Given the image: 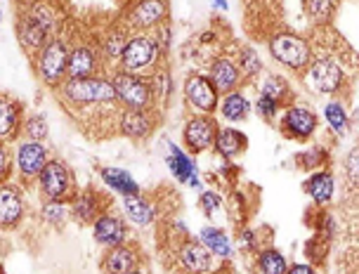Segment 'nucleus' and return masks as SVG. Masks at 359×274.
Here are the masks:
<instances>
[{"label": "nucleus", "instance_id": "f257e3e1", "mask_svg": "<svg viewBox=\"0 0 359 274\" xmlns=\"http://www.w3.org/2000/svg\"><path fill=\"white\" fill-rule=\"evenodd\" d=\"M60 93H62L64 104L76 107V109L118 104L111 81L102 78V76H88V78H64V83L60 85Z\"/></svg>", "mask_w": 359, "mask_h": 274}, {"label": "nucleus", "instance_id": "f03ea898", "mask_svg": "<svg viewBox=\"0 0 359 274\" xmlns=\"http://www.w3.org/2000/svg\"><path fill=\"white\" fill-rule=\"evenodd\" d=\"M109 81H111V85H114L116 100L126 109H147L154 102L151 78H142L140 74L116 71Z\"/></svg>", "mask_w": 359, "mask_h": 274}, {"label": "nucleus", "instance_id": "7ed1b4c3", "mask_svg": "<svg viewBox=\"0 0 359 274\" xmlns=\"http://www.w3.org/2000/svg\"><path fill=\"white\" fill-rule=\"evenodd\" d=\"M53 29H55L53 17L43 8L31 10L29 15H24L22 22L17 24V34L22 38V46L29 55L41 53V50L48 46V41H53Z\"/></svg>", "mask_w": 359, "mask_h": 274}, {"label": "nucleus", "instance_id": "20e7f679", "mask_svg": "<svg viewBox=\"0 0 359 274\" xmlns=\"http://www.w3.org/2000/svg\"><path fill=\"white\" fill-rule=\"evenodd\" d=\"M269 53H272L274 60L288 69H293V71H305L312 62L310 43L296 34H279L277 38H272Z\"/></svg>", "mask_w": 359, "mask_h": 274}, {"label": "nucleus", "instance_id": "39448f33", "mask_svg": "<svg viewBox=\"0 0 359 274\" xmlns=\"http://www.w3.org/2000/svg\"><path fill=\"white\" fill-rule=\"evenodd\" d=\"M161 48H158L156 38L151 36H130L121 53V67L128 74H142L149 67L156 64Z\"/></svg>", "mask_w": 359, "mask_h": 274}, {"label": "nucleus", "instance_id": "423d86ee", "mask_svg": "<svg viewBox=\"0 0 359 274\" xmlns=\"http://www.w3.org/2000/svg\"><path fill=\"white\" fill-rule=\"evenodd\" d=\"M38 184H41V192L45 194L48 201H67L76 196L72 170L62 161H57V158H50V161L43 165L41 175H38Z\"/></svg>", "mask_w": 359, "mask_h": 274}, {"label": "nucleus", "instance_id": "0eeeda50", "mask_svg": "<svg viewBox=\"0 0 359 274\" xmlns=\"http://www.w3.org/2000/svg\"><path fill=\"white\" fill-rule=\"evenodd\" d=\"M67 60H69V50L64 46V41L60 38H53L48 41L41 53H38L36 62H38V76L45 85H62L64 78H67Z\"/></svg>", "mask_w": 359, "mask_h": 274}, {"label": "nucleus", "instance_id": "6e6552de", "mask_svg": "<svg viewBox=\"0 0 359 274\" xmlns=\"http://www.w3.org/2000/svg\"><path fill=\"white\" fill-rule=\"evenodd\" d=\"M310 81L317 93L333 95L343 88L345 83V71L331 57H319V60L310 62Z\"/></svg>", "mask_w": 359, "mask_h": 274}, {"label": "nucleus", "instance_id": "1a4fd4ad", "mask_svg": "<svg viewBox=\"0 0 359 274\" xmlns=\"http://www.w3.org/2000/svg\"><path fill=\"white\" fill-rule=\"evenodd\" d=\"M217 123L215 118L210 116H194L184 123V130H182V137H184V144L189 146L191 154H201L213 146L215 142V135H217Z\"/></svg>", "mask_w": 359, "mask_h": 274}, {"label": "nucleus", "instance_id": "9d476101", "mask_svg": "<svg viewBox=\"0 0 359 274\" xmlns=\"http://www.w3.org/2000/svg\"><path fill=\"white\" fill-rule=\"evenodd\" d=\"M184 97L194 109L203 111V114H213L220 104V97H217L215 85L208 81V76H191L184 83Z\"/></svg>", "mask_w": 359, "mask_h": 274}, {"label": "nucleus", "instance_id": "9b49d317", "mask_svg": "<svg viewBox=\"0 0 359 274\" xmlns=\"http://www.w3.org/2000/svg\"><path fill=\"white\" fill-rule=\"evenodd\" d=\"M279 128L288 139H310L317 130V116L305 107H288Z\"/></svg>", "mask_w": 359, "mask_h": 274}, {"label": "nucleus", "instance_id": "f8f14e48", "mask_svg": "<svg viewBox=\"0 0 359 274\" xmlns=\"http://www.w3.org/2000/svg\"><path fill=\"white\" fill-rule=\"evenodd\" d=\"M180 265L187 274H208L213 270V253L208 251L201 241L184 239L177 251Z\"/></svg>", "mask_w": 359, "mask_h": 274}, {"label": "nucleus", "instance_id": "ddd939ff", "mask_svg": "<svg viewBox=\"0 0 359 274\" xmlns=\"http://www.w3.org/2000/svg\"><path fill=\"white\" fill-rule=\"evenodd\" d=\"M93 237L97 244L107 248L121 246L128 237V227H126V222L121 220V215H116L114 210H104V213L93 222Z\"/></svg>", "mask_w": 359, "mask_h": 274}, {"label": "nucleus", "instance_id": "4468645a", "mask_svg": "<svg viewBox=\"0 0 359 274\" xmlns=\"http://www.w3.org/2000/svg\"><path fill=\"white\" fill-rule=\"evenodd\" d=\"M17 168L22 173L24 180H34V177L41 175L43 165L50 161L48 158V149L41 142H34V139H27L17 146Z\"/></svg>", "mask_w": 359, "mask_h": 274}, {"label": "nucleus", "instance_id": "2eb2a0df", "mask_svg": "<svg viewBox=\"0 0 359 274\" xmlns=\"http://www.w3.org/2000/svg\"><path fill=\"white\" fill-rule=\"evenodd\" d=\"M140 267L137 251L126 244L111 246L100 260V270L102 274H133Z\"/></svg>", "mask_w": 359, "mask_h": 274}, {"label": "nucleus", "instance_id": "dca6fc26", "mask_svg": "<svg viewBox=\"0 0 359 274\" xmlns=\"http://www.w3.org/2000/svg\"><path fill=\"white\" fill-rule=\"evenodd\" d=\"M104 210H107V201L97 189H88V192H81V194L76 192V196L72 199V215L81 225L95 222Z\"/></svg>", "mask_w": 359, "mask_h": 274}, {"label": "nucleus", "instance_id": "f3484780", "mask_svg": "<svg viewBox=\"0 0 359 274\" xmlns=\"http://www.w3.org/2000/svg\"><path fill=\"white\" fill-rule=\"evenodd\" d=\"M24 218L22 192L12 184H0V227L12 229Z\"/></svg>", "mask_w": 359, "mask_h": 274}, {"label": "nucleus", "instance_id": "a211bd4d", "mask_svg": "<svg viewBox=\"0 0 359 274\" xmlns=\"http://www.w3.org/2000/svg\"><path fill=\"white\" fill-rule=\"evenodd\" d=\"M154 130V123H151V116L147 114L144 109H123L121 111V118H118V132L128 139H140L149 137Z\"/></svg>", "mask_w": 359, "mask_h": 274}, {"label": "nucleus", "instance_id": "6ab92c4d", "mask_svg": "<svg viewBox=\"0 0 359 274\" xmlns=\"http://www.w3.org/2000/svg\"><path fill=\"white\" fill-rule=\"evenodd\" d=\"M97 71H100V60L93 48L79 46L69 53L67 78H88V76H97Z\"/></svg>", "mask_w": 359, "mask_h": 274}, {"label": "nucleus", "instance_id": "aec40b11", "mask_svg": "<svg viewBox=\"0 0 359 274\" xmlns=\"http://www.w3.org/2000/svg\"><path fill=\"white\" fill-rule=\"evenodd\" d=\"M165 19V3L163 0H140L130 12V27L135 29H154Z\"/></svg>", "mask_w": 359, "mask_h": 274}, {"label": "nucleus", "instance_id": "412c9836", "mask_svg": "<svg viewBox=\"0 0 359 274\" xmlns=\"http://www.w3.org/2000/svg\"><path fill=\"white\" fill-rule=\"evenodd\" d=\"M210 83L215 85L217 93H232L239 88L241 83V71L239 67L234 64L232 60H227V57H220V60L213 62V67H210Z\"/></svg>", "mask_w": 359, "mask_h": 274}, {"label": "nucleus", "instance_id": "4be33fe9", "mask_svg": "<svg viewBox=\"0 0 359 274\" xmlns=\"http://www.w3.org/2000/svg\"><path fill=\"white\" fill-rule=\"evenodd\" d=\"M22 128V102L0 97V142L12 139Z\"/></svg>", "mask_w": 359, "mask_h": 274}, {"label": "nucleus", "instance_id": "5701e85b", "mask_svg": "<svg viewBox=\"0 0 359 274\" xmlns=\"http://www.w3.org/2000/svg\"><path fill=\"white\" fill-rule=\"evenodd\" d=\"M165 149H168V154H165V165L170 168V173L177 177L180 182H189L194 180V177L198 175L196 173V165L194 161L184 154L182 149H180L177 144H165Z\"/></svg>", "mask_w": 359, "mask_h": 274}, {"label": "nucleus", "instance_id": "b1692460", "mask_svg": "<svg viewBox=\"0 0 359 274\" xmlns=\"http://www.w3.org/2000/svg\"><path fill=\"white\" fill-rule=\"evenodd\" d=\"M215 151L220 156L224 158H234V156H239L246 151V146H248V139L243 132L239 130H234V128H222V130H217V135H215Z\"/></svg>", "mask_w": 359, "mask_h": 274}, {"label": "nucleus", "instance_id": "393cba45", "mask_svg": "<svg viewBox=\"0 0 359 274\" xmlns=\"http://www.w3.org/2000/svg\"><path fill=\"white\" fill-rule=\"evenodd\" d=\"M305 192L312 196L314 203L324 206L333 199V192H336V180L329 170H317L314 175H310V180L305 182Z\"/></svg>", "mask_w": 359, "mask_h": 274}, {"label": "nucleus", "instance_id": "a878e982", "mask_svg": "<svg viewBox=\"0 0 359 274\" xmlns=\"http://www.w3.org/2000/svg\"><path fill=\"white\" fill-rule=\"evenodd\" d=\"M102 180H104L109 187L114 189L121 196H135L140 194V184L135 182V177L123 168H114V165H107V168L100 170Z\"/></svg>", "mask_w": 359, "mask_h": 274}, {"label": "nucleus", "instance_id": "bb28decb", "mask_svg": "<svg viewBox=\"0 0 359 274\" xmlns=\"http://www.w3.org/2000/svg\"><path fill=\"white\" fill-rule=\"evenodd\" d=\"M220 114H222V118L232 121V123H241V121H246L248 114H251V102L246 100V95L232 90L220 100Z\"/></svg>", "mask_w": 359, "mask_h": 274}, {"label": "nucleus", "instance_id": "cd10ccee", "mask_svg": "<svg viewBox=\"0 0 359 274\" xmlns=\"http://www.w3.org/2000/svg\"><path fill=\"white\" fill-rule=\"evenodd\" d=\"M198 241L217 258H232V253H234L232 241H229L227 234L217 227H203L201 234H198Z\"/></svg>", "mask_w": 359, "mask_h": 274}, {"label": "nucleus", "instance_id": "c85d7f7f", "mask_svg": "<svg viewBox=\"0 0 359 274\" xmlns=\"http://www.w3.org/2000/svg\"><path fill=\"white\" fill-rule=\"evenodd\" d=\"M123 210H126L128 218L140 227L149 225V222L154 220V215H156L154 213V206L144 199L142 192L135 194V196H123Z\"/></svg>", "mask_w": 359, "mask_h": 274}, {"label": "nucleus", "instance_id": "c756f323", "mask_svg": "<svg viewBox=\"0 0 359 274\" xmlns=\"http://www.w3.org/2000/svg\"><path fill=\"white\" fill-rule=\"evenodd\" d=\"M255 267H258L260 274H286L288 260L281 256L277 248H265L255 258Z\"/></svg>", "mask_w": 359, "mask_h": 274}, {"label": "nucleus", "instance_id": "7c9ffc66", "mask_svg": "<svg viewBox=\"0 0 359 274\" xmlns=\"http://www.w3.org/2000/svg\"><path fill=\"white\" fill-rule=\"evenodd\" d=\"M324 118L336 135H345V130H348V125H350V116H348V111H345L343 102H338V100L329 102V104L324 107Z\"/></svg>", "mask_w": 359, "mask_h": 274}, {"label": "nucleus", "instance_id": "2f4dec72", "mask_svg": "<svg viewBox=\"0 0 359 274\" xmlns=\"http://www.w3.org/2000/svg\"><path fill=\"white\" fill-rule=\"evenodd\" d=\"M262 95H265V97H269V100H274L277 104L286 102V97H288L286 81L281 78V76H267L265 83H262Z\"/></svg>", "mask_w": 359, "mask_h": 274}, {"label": "nucleus", "instance_id": "473e14b6", "mask_svg": "<svg viewBox=\"0 0 359 274\" xmlns=\"http://www.w3.org/2000/svg\"><path fill=\"white\" fill-rule=\"evenodd\" d=\"M305 10L317 24H326L333 15V0H305Z\"/></svg>", "mask_w": 359, "mask_h": 274}, {"label": "nucleus", "instance_id": "72a5a7b5", "mask_svg": "<svg viewBox=\"0 0 359 274\" xmlns=\"http://www.w3.org/2000/svg\"><path fill=\"white\" fill-rule=\"evenodd\" d=\"M24 135L29 139H34V142H43V139L48 137V121H45L43 114H36V116L27 118V123H24Z\"/></svg>", "mask_w": 359, "mask_h": 274}, {"label": "nucleus", "instance_id": "f704fd0d", "mask_svg": "<svg viewBox=\"0 0 359 274\" xmlns=\"http://www.w3.org/2000/svg\"><path fill=\"white\" fill-rule=\"evenodd\" d=\"M67 203L64 201H45L43 206V220L50 222V225H62L64 218H67Z\"/></svg>", "mask_w": 359, "mask_h": 274}, {"label": "nucleus", "instance_id": "c9c22d12", "mask_svg": "<svg viewBox=\"0 0 359 274\" xmlns=\"http://www.w3.org/2000/svg\"><path fill=\"white\" fill-rule=\"evenodd\" d=\"M241 67H239V71L246 76V78H253L255 74H260V69H262V64H260V60H258V55L253 53L251 48H243L241 50Z\"/></svg>", "mask_w": 359, "mask_h": 274}, {"label": "nucleus", "instance_id": "e433bc0d", "mask_svg": "<svg viewBox=\"0 0 359 274\" xmlns=\"http://www.w3.org/2000/svg\"><path fill=\"white\" fill-rule=\"evenodd\" d=\"M255 111H258L265 121H272L279 114V104L274 100L265 97V95H260L258 102H255Z\"/></svg>", "mask_w": 359, "mask_h": 274}, {"label": "nucleus", "instance_id": "4c0bfd02", "mask_svg": "<svg viewBox=\"0 0 359 274\" xmlns=\"http://www.w3.org/2000/svg\"><path fill=\"white\" fill-rule=\"evenodd\" d=\"M220 206V196L213 194V192H203L201 194V208L206 210V215H210L213 210Z\"/></svg>", "mask_w": 359, "mask_h": 274}, {"label": "nucleus", "instance_id": "58836bf2", "mask_svg": "<svg viewBox=\"0 0 359 274\" xmlns=\"http://www.w3.org/2000/svg\"><path fill=\"white\" fill-rule=\"evenodd\" d=\"M8 173H10V154L5 149V144L0 142V180H5Z\"/></svg>", "mask_w": 359, "mask_h": 274}, {"label": "nucleus", "instance_id": "ea45409f", "mask_svg": "<svg viewBox=\"0 0 359 274\" xmlns=\"http://www.w3.org/2000/svg\"><path fill=\"white\" fill-rule=\"evenodd\" d=\"M286 274H317V270L307 263H296V265H288Z\"/></svg>", "mask_w": 359, "mask_h": 274}, {"label": "nucleus", "instance_id": "a19ab883", "mask_svg": "<svg viewBox=\"0 0 359 274\" xmlns=\"http://www.w3.org/2000/svg\"><path fill=\"white\" fill-rule=\"evenodd\" d=\"M348 177H350L352 182L357 180V149L352 151L350 158H348Z\"/></svg>", "mask_w": 359, "mask_h": 274}, {"label": "nucleus", "instance_id": "79ce46f5", "mask_svg": "<svg viewBox=\"0 0 359 274\" xmlns=\"http://www.w3.org/2000/svg\"><path fill=\"white\" fill-rule=\"evenodd\" d=\"M241 241L246 244L248 248H253L255 246V237H253V232H248V229H243L241 232Z\"/></svg>", "mask_w": 359, "mask_h": 274}, {"label": "nucleus", "instance_id": "37998d69", "mask_svg": "<svg viewBox=\"0 0 359 274\" xmlns=\"http://www.w3.org/2000/svg\"><path fill=\"white\" fill-rule=\"evenodd\" d=\"M215 3V8H220V10H227V0H213Z\"/></svg>", "mask_w": 359, "mask_h": 274}, {"label": "nucleus", "instance_id": "c03bdc74", "mask_svg": "<svg viewBox=\"0 0 359 274\" xmlns=\"http://www.w3.org/2000/svg\"><path fill=\"white\" fill-rule=\"evenodd\" d=\"M17 3H22V5H29V3H36V0H17Z\"/></svg>", "mask_w": 359, "mask_h": 274}, {"label": "nucleus", "instance_id": "a18cd8bd", "mask_svg": "<svg viewBox=\"0 0 359 274\" xmlns=\"http://www.w3.org/2000/svg\"><path fill=\"white\" fill-rule=\"evenodd\" d=\"M133 274H144V270H140V267H137V270H135Z\"/></svg>", "mask_w": 359, "mask_h": 274}, {"label": "nucleus", "instance_id": "49530a36", "mask_svg": "<svg viewBox=\"0 0 359 274\" xmlns=\"http://www.w3.org/2000/svg\"><path fill=\"white\" fill-rule=\"evenodd\" d=\"M0 274H5V272H3V265H0Z\"/></svg>", "mask_w": 359, "mask_h": 274}, {"label": "nucleus", "instance_id": "de8ad7c7", "mask_svg": "<svg viewBox=\"0 0 359 274\" xmlns=\"http://www.w3.org/2000/svg\"><path fill=\"white\" fill-rule=\"evenodd\" d=\"M0 19H3V15H0Z\"/></svg>", "mask_w": 359, "mask_h": 274}]
</instances>
